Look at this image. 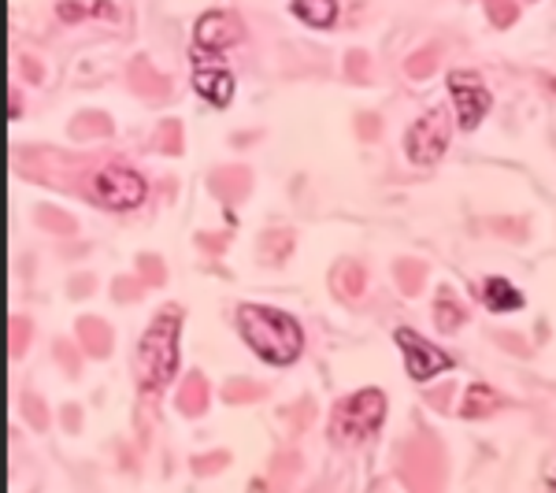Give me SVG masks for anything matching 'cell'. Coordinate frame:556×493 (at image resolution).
<instances>
[{
	"label": "cell",
	"mask_w": 556,
	"mask_h": 493,
	"mask_svg": "<svg viewBox=\"0 0 556 493\" xmlns=\"http://www.w3.org/2000/svg\"><path fill=\"white\" fill-rule=\"evenodd\" d=\"M193 89L204 97V101H212L215 108H227L230 97H235V75H230L227 67H197L193 71Z\"/></svg>",
	"instance_id": "obj_9"
},
{
	"label": "cell",
	"mask_w": 556,
	"mask_h": 493,
	"mask_svg": "<svg viewBox=\"0 0 556 493\" xmlns=\"http://www.w3.org/2000/svg\"><path fill=\"white\" fill-rule=\"evenodd\" d=\"M178 334H182V312L178 308L156 312L141 334L134 371H138V387L146 393L164 390L178 375Z\"/></svg>",
	"instance_id": "obj_2"
},
{
	"label": "cell",
	"mask_w": 556,
	"mask_h": 493,
	"mask_svg": "<svg viewBox=\"0 0 556 493\" xmlns=\"http://www.w3.org/2000/svg\"><path fill=\"white\" fill-rule=\"evenodd\" d=\"M450 112L445 108H430L427 115H419L416 123L408 127L405 134V152L412 164L427 167V164H438L450 149Z\"/></svg>",
	"instance_id": "obj_5"
},
{
	"label": "cell",
	"mask_w": 556,
	"mask_h": 493,
	"mask_svg": "<svg viewBox=\"0 0 556 493\" xmlns=\"http://www.w3.org/2000/svg\"><path fill=\"white\" fill-rule=\"evenodd\" d=\"M545 493H556V479L549 482V490H545Z\"/></svg>",
	"instance_id": "obj_15"
},
{
	"label": "cell",
	"mask_w": 556,
	"mask_h": 493,
	"mask_svg": "<svg viewBox=\"0 0 556 493\" xmlns=\"http://www.w3.org/2000/svg\"><path fill=\"white\" fill-rule=\"evenodd\" d=\"M382 419H386V393L375 387L356 390L330 408V438L338 445H361L367 438L379 434Z\"/></svg>",
	"instance_id": "obj_3"
},
{
	"label": "cell",
	"mask_w": 556,
	"mask_h": 493,
	"mask_svg": "<svg viewBox=\"0 0 556 493\" xmlns=\"http://www.w3.org/2000/svg\"><path fill=\"white\" fill-rule=\"evenodd\" d=\"M450 97H453V112H456V123L460 130H475L490 112V89L482 86L479 75L471 71H453L450 75Z\"/></svg>",
	"instance_id": "obj_7"
},
{
	"label": "cell",
	"mask_w": 556,
	"mask_h": 493,
	"mask_svg": "<svg viewBox=\"0 0 556 493\" xmlns=\"http://www.w3.org/2000/svg\"><path fill=\"white\" fill-rule=\"evenodd\" d=\"M393 342H397L401 356H405L408 379H416V382L438 379V375H445L456 364L442 345H430L427 338H419L412 327H397V330H393Z\"/></svg>",
	"instance_id": "obj_6"
},
{
	"label": "cell",
	"mask_w": 556,
	"mask_h": 493,
	"mask_svg": "<svg viewBox=\"0 0 556 493\" xmlns=\"http://www.w3.org/2000/svg\"><path fill=\"white\" fill-rule=\"evenodd\" d=\"M238 41H241V23L230 12H204L193 26L197 56H212V52H223Z\"/></svg>",
	"instance_id": "obj_8"
},
{
	"label": "cell",
	"mask_w": 556,
	"mask_h": 493,
	"mask_svg": "<svg viewBox=\"0 0 556 493\" xmlns=\"http://www.w3.org/2000/svg\"><path fill=\"white\" fill-rule=\"evenodd\" d=\"M290 8L304 26H316V30H327L338 20V0H290Z\"/></svg>",
	"instance_id": "obj_12"
},
{
	"label": "cell",
	"mask_w": 556,
	"mask_h": 493,
	"mask_svg": "<svg viewBox=\"0 0 556 493\" xmlns=\"http://www.w3.org/2000/svg\"><path fill=\"white\" fill-rule=\"evenodd\" d=\"M238 330L245 345L253 349L264 364L290 367L304 353V330L301 323L282 308L271 304H241L238 308Z\"/></svg>",
	"instance_id": "obj_1"
},
{
	"label": "cell",
	"mask_w": 556,
	"mask_h": 493,
	"mask_svg": "<svg viewBox=\"0 0 556 493\" xmlns=\"http://www.w3.org/2000/svg\"><path fill=\"white\" fill-rule=\"evenodd\" d=\"M89 190H93V201H97V204H104V208H112V212H130V208H138V204L146 201L149 186H146V178L134 172V167L112 164V167H104V172H97V175H93Z\"/></svg>",
	"instance_id": "obj_4"
},
{
	"label": "cell",
	"mask_w": 556,
	"mask_h": 493,
	"mask_svg": "<svg viewBox=\"0 0 556 493\" xmlns=\"http://www.w3.org/2000/svg\"><path fill=\"white\" fill-rule=\"evenodd\" d=\"M482 301H486L490 312H519L523 308V293H519L505 275H490V279L482 282Z\"/></svg>",
	"instance_id": "obj_11"
},
{
	"label": "cell",
	"mask_w": 556,
	"mask_h": 493,
	"mask_svg": "<svg viewBox=\"0 0 556 493\" xmlns=\"http://www.w3.org/2000/svg\"><path fill=\"white\" fill-rule=\"evenodd\" d=\"M497 393H493L486 382H471L468 393H464V401H460V416L464 419H486L490 412H497Z\"/></svg>",
	"instance_id": "obj_13"
},
{
	"label": "cell",
	"mask_w": 556,
	"mask_h": 493,
	"mask_svg": "<svg viewBox=\"0 0 556 493\" xmlns=\"http://www.w3.org/2000/svg\"><path fill=\"white\" fill-rule=\"evenodd\" d=\"M56 15L64 23H86V20L115 23V20H119V8H115L112 0H60Z\"/></svg>",
	"instance_id": "obj_10"
},
{
	"label": "cell",
	"mask_w": 556,
	"mask_h": 493,
	"mask_svg": "<svg viewBox=\"0 0 556 493\" xmlns=\"http://www.w3.org/2000/svg\"><path fill=\"white\" fill-rule=\"evenodd\" d=\"M434 319H438V330H445V334H450V330H456L464 319H468V312H464V304L442 298V301H438V308H434Z\"/></svg>",
	"instance_id": "obj_14"
}]
</instances>
